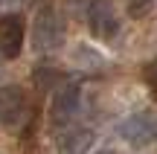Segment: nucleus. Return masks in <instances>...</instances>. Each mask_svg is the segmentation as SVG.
<instances>
[{"mask_svg":"<svg viewBox=\"0 0 157 154\" xmlns=\"http://www.w3.org/2000/svg\"><path fill=\"white\" fill-rule=\"evenodd\" d=\"M70 6L78 12V17L90 26V32L99 41H111L119 32V17L111 0H70Z\"/></svg>","mask_w":157,"mask_h":154,"instance_id":"obj_1","label":"nucleus"},{"mask_svg":"<svg viewBox=\"0 0 157 154\" xmlns=\"http://www.w3.org/2000/svg\"><path fill=\"white\" fill-rule=\"evenodd\" d=\"M64 21L56 9L44 6V9L35 12V21H32V47L35 52H52L58 47H64Z\"/></svg>","mask_w":157,"mask_h":154,"instance_id":"obj_2","label":"nucleus"},{"mask_svg":"<svg viewBox=\"0 0 157 154\" xmlns=\"http://www.w3.org/2000/svg\"><path fill=\"white\" fill-rule=\"evenodd\" d=\"M117 134L134 148L154 143L157 140V116L154 114H131L117 125Z\"/></svg>","mask_w":157,"mask_h":154,"instance_id":"obj_3","label":"nucleus"},{"mask_svg":"<svg viewBox=\"0 0 157 154\" xmlns=\"http://www.w3.org/2000/svg\"><path fill=\"white\" fill-rule=\"evenodd\" d=\"M78 108H82V87L76 81L58 85L56 93H52V102H50V122L52 125H67L78 114Z\"/></svg>","mask_w":157,"mask_h":154,"instance_id":"obj_4","label":"nucleus"},{"mask_svg":"<svg viewBox=\"0 0 157 154\" xmlns=\"http://www.w3.org/2000/svg\"><path fill=\"white\" fill-rule=\"evenodd\" d=\"M29 116V99L17 85H3L0 87V125L17 128Z\"/></svg>","mask_w":157,"mask_h":154,"instance_id":"obj_5","label":"nucleus"},{"mask_svg":"<svg viewBox=\"0 0 157 154\" xmlns=\"http://www.w3.org/2000/svg\"><path fill=\"white\" fill-rule=\"evenodd\" d=\"M23 50V21L21 15H6L0 17V55L3 58H17Z\"/></svg>","mask_w":157,"mask_h":154,"instance_id":"obj_6","label":"nucleus"},{"mask_svg":"<svg viewBox=\"0 0 157 154\" xmlns=\"http://www.w3.org/2000/svg\"><path fill=\"white\" fill-rule=\"evenodd\" d=\"M96 143V134L90 128H73L58 140V154H90Z\"/></svg>","mask_w":157,"mask_h":154,"instance_id":"obj_7","label":"nucleus"},{"mask_svg":"<svg viewBox=\"0 0 157 154\" xmlns=\"http://www.w3.org/2000/svg\"><path fill=\"white\" fill-rule=\"evenodd\" d=\"M32 79H35V87H38V90H52V87L61 81V73H58L52 64H38Z\"/></svg>","mask_w":157,"mask_h":154,"instance_id":"obj_8","label":"nucleus"},{"mask_svg":"<svg viewBox=\"0 0 157 154\" xmlns=\"http://www.w3.org/2000/svg\"><path fill=\"white\" fill-rule=\"evenodd\" d=\"M125 9L131 17H146L154 9V0H125Z\"/></svg>","mask_w":157,"mask_h":154,"instance_id":"obj_9","label":"nucleus"},{"mask_svg":"<svg viewBox=\"0 0 157 154\" xmlns=\"http://www.w3.org/2000/svg\"><path fill=\"white\" fill-rule=\"evenodd\" d=\"M143 76H146V85H148V90H151V96L157 99V58L146 64V73Z\"/></svg>","mask_w":157,"mask_h":154,"instance_id":"obj_10","label":"nucleus"},{"mask_svg":"<svg viewBox=\"0 0 157 154\" xmlns=\"http://www.w3.org/2000/svg\"><path fill=\"white\" fill-rule=\"evenodd\" d=\"M99 154H113V151H99Z\"/></svg>","mask_w":157,"mask_h":154,"instance_id":"obj_11","label":"nucleus"},{"mask_svg":"<svg viewBox=\"0 0 157 154\" xmlns=\"http://www.w3.org/2000/svg\"><path fill=\"white\" fill-rule=\"evenodd\" d=\"M32 154H44V151H32Z\"/></svg>","mask_w":157,"mask_h":154,"instance_id":"obj_12","label":"nucleus"},{"mask_svg":"<svg viewBox=\"0 0 157 154\" xmlns=\"http://www.w3.org/2000/svg\"><path fill=\"white\" fill-rule=\"evenodd\" d=\"M0 58H3V55H0Z\"/></svg>","mask_w":157,"mask_h":154,"instance_id":"obj_13","label":"nucleus"}]
</instances>
